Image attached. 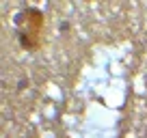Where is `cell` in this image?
Wrapping results in <instances>:
<instances>
[{
	"mask_svg": "<svg viewBox=\"0 0 147 138\" xmlns=\"http://www.w3.org/2000/svg\"><path fill=\"white\" fill-rule=\"evenodd\" d=\"M15 30H18L20 48L26 52H37L43 46L46 32V15L37 7H24L15 15Z\"/></svg>",
	"mask_w": 147,
	"mask_h": 138,
	"instance_id": "cell-1",
	"label": "cell"
}]
</instances>
